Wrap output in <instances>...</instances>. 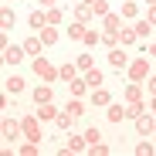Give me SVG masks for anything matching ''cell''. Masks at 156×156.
Segmentation results:
<instances>
[{"mask_svg": "<svg viewBox=\"0 0 156 156\" xmlns=\"http://www.w3.org/2000/svg\"><path fill=\"white\" fill-rule=\"evenodd\" d=\"M92 10H95L98 17H105V14H109V4H105V0H95V4H92Z\"/></svg>", "mask_w": 156, "mask_h": 156, "instance_id": "cell-37", "label": "cell"}, {"mask_svg": "<svg viewBox=\"0 0 156 156\" xmlns=\"http://www.w3.org/2000/svg\"><path fill=\"white\" fill-rule=\"evenodd\" d=\"M136 133H139V136H149V133H156V119H153V112H143V115L136 119Z\"/></svg>", "mask_w": 156, "mask_h": 156, "instance_id": "cell-8", "label": "cell"}, {"mask_svg": "<svg viewBox=\"0 0 156 156\" xmlns=\"http://www.w3.org/2000/svg\"><path fill=\"white\" fill-rule=\"evenodd\" d=\"M105 119L109 122H122V119H129V112H126L122 102H109V105H105Z\"/></svg>", "mask_w": 156, "mask_h": 156, "instance_id": "cell-9", "label": "cell"}, {"mask_svg": "<svg viewBox=\"0 0 156 156\" xmlns=\"http://www.w3.org/2000/svg\"><path fill=\"white\" fill-rule=\"evenodd\" d=\"M102 27H105V31H122V17L119 14H105V17H102Z\"/></svg>", "mask_w": 156, "mask_h": 156, "instance_id": "cell-19", "label": "cell"}, {"mask_svg": "<svg viewBox=\"0 0 156 156\" xmlns=\"http://www.w3.org/2000/svg\"><path fill=\"white\" fill-rule=\"evenodd\" d=\"M75 65L82 68V75H85L88 68H95V58H92V55H78V58H75Z\"/></svg>", "mask_w": 156, "mask_h": 156, "instance_id": "cell-30", "label": "cell"}, {"mask_svg": "<svg viewBox=\"0 0 156 156\" xmlns=\"http://www.w3.org/2000/svg\"><path fill=\"white\" fill-rule=\"evenodd\" d=\"M126 112H129V119H139V115L146 112V102H143V98H136V102H126Z\"/></svg>", "mask_w": 156, "mask_h": 156, "instance_id": "cell-25", "label": "cell"}, {"mask_svg": "<svg viewBox=\"0 0 156 156\" xmlns=\"http://www.w3.org/2000/svg\"><path fill=\"white\" fill-rule=\"evenodd\" d=\"M14 24H17V14H14L10 4H4V7H0V31H10Z\"/></svg>", "mask_w": 156, "mask_h": 156, "instance_id": "cell-10", "label": "cell"}, {"mask_svg": "<svg viewBox=\"0 0 156 156\" xmlns=\"http://www.w3.org/2000/svg\"><path fill=\"white\" fill-rule=\"evenodd\" d=\"M146 4H156V0H146Z\"/></svg>", "mask_w": 156, "mask_h": 156, "instance_id": "cell-46", "label": "cell"}, {"mask_svg": "<svg viewBox=\"0 0 156 156\" xmlns=\"http://www.w3.org/2000/svg\"><path fill=\"white\" fill-rule=\"evenodd\" d=\"M85 31H88L85 24H82V20H75L71 27H68V37H71V41H82V37H85Z\"/></svg>", "mask_w": 156, "mask_h": 156, "instance_id": "cell-28", "label": "cell"}, {"mask_svg": "<svg viewBox=\"0 0 156 156\" xmlns=\"http://www.w3.org/2000/svg\"><path fill=\"white\" fill-rule=\"evenodd\" d=\"M37 149H41V143H31V139H27V143H24L17 153H20V156H37Z\"/></svg>", "mask_w": 156, "mask_h": 156, "instance_id": "cell-33", "label": "cell"}, {"mask_svg": "<svg viewBox=\"0 0 156 156\" xmlns=\"http://www.w3.org/2000/svg\"><path fill=\"white\" fill-rule=\"evenodd\" d=\"M82 4H88V7H92V4H95V0H82Z\"/></svg>", "mask_w": 156, "mask_h": 156, "instance_id": "cell-45", "label": "cell"}, {"mask_svg": "<svg viewBox=\"0 0 156 156\" xmlns=\"http://www.w3.org/2000/svg\"><path fill=\"white\" fill-rule=\"evenodd\" d=\"M41 48H44V41H41V34H37V31H34L27 41H24V51H27L31 58H37V55H41Z\"/></svg>", "mask_w": 156, "mask_h": 156, "instance_id": "cell-14", "label": "cell"}, {"mask_svg": "<svg viewBox=\"0 0 156 156\" xmlns=\"http://www.w3.org/2000/svg\"><path fill=\"white\" fill-rule=\"evenodd\" d=\"M37 115H41V122H55L61 112L55 109V102H44V105H37Z\"/></svg>", "mask_w": 156, "mask_h": 156, "instance_id": "cell-17", "label": "cell"}, {"mask_svg": "<svg viewBox=\"0 0 156 156\" xmlns=\"http://www.w3.org/2000/svg\"><path fill=\"white\" fill-rule=\"evenodd\" d=\"M78 75H82V68H78L75 61H68V65H61V82H75Z\"/></svg>", "mask_w": 156, "mask_h": 156, "instance_id": "cell-22", "label": "cell"}, {"mask_svg": "<svg viewBox=\"0 0 156 156\" xmlns=\"http://www.w3.org/2000/svg\"><path fill=\"white\" fill-rule=\"evenodd\" d=\"M109 102H112V92H109L105 85H98V88H92V105H102V109H105Z\"/></svg>", "mask_w": 156, "mask_h": 156, "instance_id": "cell-12", "label": "cell"}, {"mask_svg": "<svg viewBox=\"0 0 156 156\" xmlns=\"http://www.w3.org/2000/svg\"><path fill=\"white\" fill-rule=\"evenodd\" d=\"M85 139H88V146H92V143H98V139H102V133L92 126V129H85Z\"/></svg>", "mask_w": 156, "mask_h": 156, "instance_id": "cell-39", "label": "cell"}, {"mask_svg": "<svg viewBox=\"0 0 156 156\" xmlns=\"http://www.w3.org/2000/svg\"><path fill=\"white\" fill-rule=\"evenodd\" d=\"M31 68H34V75L41 78V82H58V78H61V68H55V65H51L48 58H31Z\"/></svg>", "mask_w": 156, "mask_h": 156, "instance_id": "cell-1", "label": "cell"}, {"mask_svg": "<svg viewBox=\"0 0 156 156\" xmlns=\"http://www.w3.org/2000/svg\"><path fill=\"white\" fill-rule=\"evenodd\" d=\"M122 98H126V102L143 98V82H129V85H126V92H122Z\"/></svg>", "mask_w": 156, "mask_h": 156, "instance_id": "cell-18", "label": "cell"}, {"mask_svg": "<svg viewBox=\"0 0 156 156\" xmlns=\"http://www.w3.org/2000/svg\"><path fill=\"white\" fill-rule=\"evenodd\" d=\"M24 85H27V82H24L20 75H10L7 82H4V92H7V95H20V92H24Z\"/></svg>", "mask_w": 156, "mask_h": 156, "instance_id": "cell-15", "label": "cell"}, {"mask_svg": "<svg viewBox=\"0 0 156 156\" xmlns=\"http://www.w3.org/2000/svg\"><path fill=\"white\" fill-rule=\"evenodd\" d=\"M51 98H55V92H51V82H44V85L34 88V105H44V102H51Z\"/></svg>", "mask_w": 156, "mask_h": 156, "instance_id": "cell-16", "label": "cell"}, {"mask_svg": "<svg viewBox=\"0 0 156 156\" xmlns=\"http://www.w3.org/2000/svg\"><path fill=\"white\" fill-rule=\"evenodd\" d=\"M126 75H129V82H143V85H146V78L153 75V71H149V55H146V58H133L129 68H126Z\"/></svg>", "mask_w": 156, "mask_h": 156, "instance_id": "cell-2", "label": "cell"}, {"mask_svg": "<svg viewBox=\"0 0 156 156\" xmlns=\"http://www.w3.org/2000/svg\"><path fill=\"white\" fill-rule=\"evenodd\" d=\"M136 153H139V156H153L156 149H153V143H149V139L143 136V143H136Z\"/></svg>", "mask_w": 156, "mask_h": 156, "instance_id": "cell-34", "label": "cell"}, {"mask_svg": "<svg viewBox=\"0 0 156 156\" xmlns=\"http://www.w3.org/2000/svg\"><path fill=\"white\" fill-rule=\"evenodd\" d=\"M105 61H109L112 71H126V68H129V55H126V48H122V44H119V48H109Z\"/></svg>", "mask_w": 156, "mask_h": 156, "instance_id": "cell-5", "label": "cell"}, {"mask_svg": "<svg viewBox=\"0 0 156 156\" xmlns=\"http://www.w3.org/2000/svg\"><path fill=\"white\" fill-rule=\"evenodd\" d=\"M27 24H31V31H41L44 24H48V10H44V7L31 10V14H27Z\"/></svg>", "mask_w": 156, "mask_h": 156, "instance_id": "cell-11", "label": "cell"}, {"mask_svg": "<svg viewBox=\"0 0 156 156\" xmlns=\"http://www.w3.org/2000/svg\"><path fill=\"white\" fill-rule=\"evenodd\" d=\"M37 34H41V41H44V48H48V44H55V41H58V27H55V24H44V27H41Z\"/></svg>", "mask_w": 156, "mask_h": 156, "instance_id": "cell-20", "label": "cell"}, {"mask_svg": "<svg viewBox=\"0 0 156 156\" xmlns=\"http://www.w3.org/2000/svg\"><path fill=\"white\" fill-rule=\"evenodd\" d=\"M88 153H92V156H105V153H109V146H105V143H92V146H88Z\"/></svg>", "mask_w": 156, "mask_h": 156, "instance_id": "cell-36", "label": "cell"}, {"mask_svg": "<svg viewBox=\"0 0 156 156\" xmlns=\"http://www.w3.org/2000/svg\"><path fill=\"white\" fill-rule=\"evenodd\" d=\"M20 126H24V139H31V143H41L44 136H41V115L37 112H27L20 119Z\"/></svg>", "mask_w": 156, "mask_h": 156, "instance_id": "cell-3", "label": "cell"}, {"mask_svg": "<svg viewBox=\"0 0 156 156\" xmlns=\"http://www.w3.org/2000/svg\"><path fill=\"white\" fill-rule=\"evenodd\" d=\"M24 55H27V51H24V44H7V48H4V58H0V61L10 65V68H17V65L24 61Z\"/></svg>", "mask_w": 156, "mask_h": 156, "instance_id": "cell-7", "label": "cell"}, {"mask_svg": "<svg viewBox=\"0 0 156 156\" xmlns=\"http://www.w3.org/2000/svg\"><path fill=\"white\" fill-rule=\"evenodd\" d=\"M85 82H88L92 88H98V85H105V75H102V68H88V71H85Z\"/></svg>", "mask_w": 156, "mask_h": 156, "instance_id": "cell-21", "label": "cell"}, {"mask_svg": "<svg viewBox=\"0 0 156 156\" xmlns=\"http://www.w3.org/2000/svg\"><path fill=\"white\" fill-rule=\"evenodd\" d=\"M7 4H14V0H7Z\"/></svg>", "mask_w": 156, "mask_h": 156, "instance_id": "cell-47", "label": "cell"}, {"mask_svg": "<svg viewBox=\"0 0 156 156\" xmlns=\"http://www.w3.org/2000/svg\"><path fill=\"white\" fill-rule=\"evenodd\" d=\"M82 44H85V48H95V44H102V34H98V31H85Z\"/></svg>", "mask_w": 156, "mask_h": 156, "instance_id": "cell-31", "label": "cell"}, {"mask_svg": "<svg viewBox=\"0 0 156 156\" xmlns=\"http://www.w3.org/2000/svg\"><path fill=\"white\" fill-rule=\"evenodd\" d=\"M136 37H139V34H136V27H122V31H119L122 48H133V44H136Z\"/></svg>", "mask_w": 156, "mask_h": 156, "instance_id": "cell-26", "label": "cell"}, {"mask_svg": "<svg viewBox=\"0 0 156 156\" xmlns=\"http://www.w3.org/2000/svg\"><path fill=\"white\" fill-rule=\"evenodd\" d=\"M136 4H133V0H122V17H136Z\"/></svg>", "mask_w": 156, "mask_h": 156, "instance_id": "cell-35", "label": "cell"}, {"mask_svg": "<svg viewBox=\"0 0 156 156\" xmlns=\"http://www.w3.org/2000/svg\"><path fill=\"white\" fill-rule=\"evenodd\" d=\"M85 149H88V139H85V133H82V136H78V133H68V143H65L58 153H61V156H68V153H85Z\"/></svg>", "mask_w": 156, "mask_h": 156, "instance_id": "cell-6", "label": "cell"}, {"mask_svg": "<svg viewBox=\"0 0 156 156\" xmlns=\"http://www.w3.org/2000/svg\"><path fill=\"white\" fill-rule=\"evenodd\" d=\"M75 122H78V119H75V115H71L68 109H65V112H61V115L55 119V126H58V129H65V133H71V126H75Z\"/></svg>", "mask_w": 156, "mask_h": 156, "instance_id": "cell-24", "label": "cell"}, {"mask_svg": "<svg viewBox=\"0 0 156 156\" xmlns=\"http://www.w3.org/2000/svg\"><path fill=\"white\" fill-rule=\"evenodd\" d=\"M37 4H41L44 10H51V7H58V0H37Z\"/></svg>", "mask_w": 156, "mask_h": 156, "instance_id": "cell-42", "label": "cell"}, {"mask_svg": "<svg viewBox=\"0 0 156 156\" xmlns=\"http://www.w3.org/2000/svg\"><path fill=\"white\" fill-rule=\"evenodd\" d=\"M88 88H92V85L85 82V75H78L75 82H68V92H71V98H82V95H85Z\"/></svg>", "mask_w": 156, "mask_h": 156, "instance_id": "cell-13", "label": "cell"}, {"mask_svg": "<svg viewBox=\"0 0 156 156\" xmlns=\"http://www.w3.org/2000/svg\"><path fill=\"white\" fill-rule=\"evenodd\" d=\"M146 88H149V95H156V75H149V78H146Z\"/></svg>", "mask_w": 156, "mask_h": 156, "instance_id": "cell-41", "label": "cell"}, {"mask_svg": "<svg viewBox=\"0 0 156 156\" xmlns=\"http://www.w3.org/2000/svg\"><path fill=\"white\" fill-rule=\"evenodd\" d=\"M133 27H136V34H139V37H149V31H153V24H149V20L143 17V20H136V24H133Z\"/></svg>", "mask_w": 156, "mask_h": 156, "instance_id": "cell-32", "label": "cell"}, {"mask_svg": "<svg viewBox=\"0 0 156 156\" xmlns=\"http://www.w3.org/2000/svg\"><path fill=\"white\" fill-rule=\"evenodd\" d=\"M102 44L105 48H119L122 41H119V31H102Z\"/></svg>", "mask_w": 156, "mask_h": 156, "instance_id": "cell-29", "label": "cell"}, {"mask_svg": "<svg viewBox=\"0 0 156 156\" xmlns=\"http://www.w3.org/2000/svg\"><path fill=\"white\" fill-rule=\"evenodd\" d=\"M0 136H4L7 143H14V139H24V126H20V119H10V115H4V119H0Z\"/></svg>", "mask_w": 156, "mask_h": 156, "instance_id": "cell-4", "label": "cell"}, {"mask_svg": "<svg viewBox=\"0 0 156 156\" xmlns=\"http://www.w3.org/2000/svg\"><path fill=\"white\" fill-rule=\"evenodd\" d=\"M146 55H149V58H156V44H149V48H146Z\"/></svg>", "mask_w": 156, "mask_h": 156, "instance_id": "cell-43", "label": "cell"}, {"mask_svg": "<svg viewBox=\"0 0 156 156\" xmlns=\"http://www.w3.org/2000/svg\"><path fill=\"white\" fill-rule=\"evenodd\" d=\"M65 109H68V112H71L75 119H82V115H85V102H82V98H71V102H68Z\"/></svg>", "mask_w": 156, "mask_h": 156, "instance_id": "cell-27", "label": "cell"}, {"mask_svg": "<svg viewBox=\"0 0 156 156\" xmlns=\"http://www.w3.org/2000/svg\"><path fill=\"white\" fill-rule=\"evenodd\" d=\"M95 17V10L88 7V4H75V20H82V24H88Z\"/></svg>", "mask_w": 156, "mask_h": 156, "instance_id": "cell-23", "label": "cell"}, {"mask_svg": "<svg viewBox=\"0 0 156 156\" xmlns=\"http://www.w3.org/2000/svg\"><path fill=\"white\" fill-rule=\"evenodd\" d=\"M149 112H156V95H153V98H149Z\"/></svg>", "mask_w": 156, "mask_h": 156, "instance_id": "cell-44", "label": "cell"}, {"mask_svg": "<svg viewBox=\"0 0 156 156\" xmlns=\"http://www.w3.org/2000/svg\"><path fill=\"white\" fill-rule=\"evenodd\" d=\"M48 24H55V27L61 24V10H58V7H51V10H48Z\"/></svg>", "mask_w": 156, "mask_h": 156, "instance_id": "cell-38", "label": "cell"}, {"mask_svg": "<svg viewBox=\"0 0 156 156\" xmlns=\"http://www.w3.org/2000/svg\"><path fill=\"white\" fill-rule=\"evenodd\" d=\"M146 20H149L153 27H156V4H149V10H146Z\"/></svg>", "mask_w": 156, "mask_h": 156, "instance_id": "cell-40", "label": "cell"}]
</instances>
